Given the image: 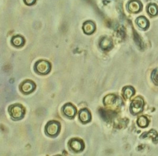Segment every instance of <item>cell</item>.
I'll list each match as a JSON object with an SVG mask.
<instances>
[{
  "label": "cell",
  "instance_id": "30bf717a",
  "mask_svg": "<svg viewBox=\"0 0 158 156\" xmlns=\"http://www.w3.org/2000/svg\"><path fill=\"white\" fill-rule=\"evenodd\" d=\"M128 9L130 12L133 13H137L141 10L142 4L139 1L136 0L131 1L128 4Z\"/></svg>",
  "mask_w": 158,
  "mask_h": 156
},
{
  "label": "cell",
  "instance_id": "52a82bcc",
  "mask_svg": "<svg viewBox=\"0 0 158 156\" xmlns=\"http://www.w3.org/2000/svg\"><path fill=\"white\" fill-rule=\"evenodd\" d=\"M121 99L114 94L107 95L104 97L103 100L104 105L107 107L112 108L113 106H118L119 102H121Z\"/></svg>",
  "mask_w": 158,
  "mask_h": 156
},
{
  "label": "cell",
  "instance_id": "d6986e66",
  "mask_svg": "<svg viewBox=\"0 0 158 156\" xmlns=\"http://www.w3.org/2000/svg\"><path fill=\"white\" fill-rule=\"evenodd\" d=\"M24 1L27 5H29V6L34 4L36 2V0H24Z\"/></svg>",
  "mask_w": 158,
  "mask_h": 156
},
{
  "label": "cell",
  "instance_id": "5b68a950",
  "mask_svg": "<svg viewBox=\"0 0 158 156\" xmlns=\"http://www.w3.org/2000/svg\"><path fill=\"white\" fill-rule=\"evenodd\" d=\"M35 70L40 75H47L51 70V65L49 62L41 60L36 63Z\"/></svg>",
  "mask_w": 158,
  "mask_h": 156
},
{
  "label": "cell",
  "instance_id": "277c9868",
  "mask_svg": "<svg viewBox=\"0 0 158 156\" xmlns=\"http://www.w3.org/2000/svg\"><path fill=\"white\" fill-rule=\"evenodd\" d=\"M143 99L140 96H137L133 100L130 104V113H133V115H137L138 113H140L143 109Z\"/></svg>",
  "mask_w": 158,
  "mask_h": 156
},
{
  "label": "cell",
  "instance_id": "8fae6325",
  "mask_svg": "<svg viewBox=\"0 0 158 156\" xmlns=\"http://www.w3.org/2000/svg\"><path fill=\"white\" fill-rule=\"evenodd\" d=\"M95 30V25L92 21H86L83 25V30L87 35L93 33Z\"/></svg>",
  "mask_w": 158,
  "mask_h": 156
},
{
  "label": "cell",
  "instance_id": "2e32d148",
  "mask_svg": "<svg viewBox=\"0 0 158 156\" xmlns=\"http://www.w3.org/2000/svg\"><path fill=\"white\" fill-rule=\"evenodd\" d=\"M137 124L140 127H146L149 124V121L146 117L141 116L137 120Z\"/></svg>",
  "mask_w": 158,
  "mask_h": 156
},
{
  "label": "cell",
  "instance_id": "ba28073f",
  "mask_svg": "<svg viewBox=\"0 0 158 156\" xmlns=\"http://www.w3.org/2000/svg\"><path fill=\"white\" fill-rule=\"evenodd\" d=\"M36 89L35 84L30 80L23 82L20 86V91L25 95H28L33 92Z\"/></svg>",
  "mask_w": 158,
  "mask_h": 156
},
{
  "label": "cell",
  "instance_id": "6da1fadb",
  "mask_svg": "<svg viewBox=\"0 0 158 156\" xmlns=\"http://www.w3.org/2000/svg\"><path fill=\"white\" fill-rule=\"evenodd\" d=\"M8 113L13 120H20L24 117L25 109L21 104H15L9 106Z\"/></svg>",
  "mask_w": 158,
  "mask_h": 156
},
{
  "label": "cell",
  "instance_id": "3957f363",
  "mask_svg": "<svg viewBox=\"0 0 158 156\" xmlns=\"http://www.w3.org/2000/svg\"><path fill=\"white\" fill-rule=\"evenodd\" d=\"M68 147L72 152L80 153L85 149V144L81 139L73 138L68 142Z\"/></svg>",
  "mask_w": 158,
  "mask_h": 156
},
{
  "label": "cell",
  "instance_id": "7a4b0ae2",
  "mask_svg": "<svg viewBox=\"0 0 158 156\" xmlns=\"http://www.w3.org/2000/svg\"><path fill=\"white\" fill-rule=\"evenodd\" d=\"M60 131V124L57 121H50L45 126L44 132L50 137H56Z\"/></svg>",
  "mask_w": 158,
  "mask_h": 156
},
{
  "label": "cell",
  "instance_id": "5bb4252c",
  "mask_svg": "<svg viewBox=\"0 0 158 156\" xmlns=\"http://www.w3.org/2000/svg\"><path fill=\"white\" fill-rule=\"evenodd\" d=\"M137 24L140 27L143 29H146L148 28L149 26V22L148 20L144 17H140L137 18L136 20Z\"/></svg>",
  "mask_w": 158,
  "mask_h": 156
},
{
  "label": "cell",
  "instance_id": "e0dca14e",
  "mask_svg": "<svg viewBox=\"0 0 158 156\" xmlns=\"http://www.w3.org/2000/svg\"><path fill=\"white\" fill-rule=\"evenodd\" d=\"M148 11L151 15H153V16L156 15L158 14V7L155 4H151L148 6Z\"/></svg>",
  "mask_w": 158,
  "mask_h": 156
},
{
  "label": "cell",
  "instance_id": "9c48e42d",
  "mask_svg": "<svg viewBox=\"0 0 158 156\" xmlns=\"http://www.w3.org/2000/svg\"><path fill=\"white\" fill-rule=\"evenodd\" d=\"M78 117H79V121L82 124H87L91 120V113L86 108L82 109L79 111Z\"/></svg>",
  "mask_w": 158,
  "mask_h": 156
},
{
  "label": "cell",
  "instance_id": "8992f818",
  "mask_svg": "<svg viewBox=\"0 0 158 156\" xmlns=\"http://www.w3.org/2000/svg\"><path fill=\"white\" fill-rule=\"evenodd\" d=\"M62 113L66 117L73 119L77 114V108L71 103H67L65 104L62 108Z\"/></svg>",
  "mask_w": 158,
  "mask_h": 156
},
{
  "label": "cell",
  "instance_id": "7c38bea8",
  "mask_svg": "<svg viewBox=\"0 0 158 156\" xmlns=\"http://www.w3.org/2000/svg\"><path fill=\"white\" fill-rule=\"evenodd\" d=\"M135 93L134 88L131 86H126L123 89V95L125 99L131 98Z\"/></svg>",
  "mask_w": 158,
  "mask_h": 156
},
{
  "label": "cell",
  "instance_id": "9a60e30c",
  "mask_svg": "<svg viewBox=\"0 0 158 156\" xmlns=\"http://www.w3.org/2000/svg\"><path fill=\"white\" fill-rule=\"evenodd\" d=\"M12 43L13 45L17 47H20L22 46L24 43V39L21 36H15L12 39Z\"/></svg>",
  "mask_w": 158,
  "mask_h": 156
},
{
  "label": "cell",
  "instance_id": "4fadbf2b",
  "mask_svg": "<svg viewBox=\"0 0 158 156\" xmlns=\"http://www.w3.org/2000/svg\"><path fill=\"white\" fill-rule=\"evenodd\" d=\"M100 47L103 50H107L110 49L112 46H113V43L111 40L108 38V37H104L101 40Z\"/></svg>",
  "mask_w": 158,
  "mask_h": 156
},
{
  "label": "cell",
  "instance_id": "ac0fdd59",
  "mask_svg": "<svg viewBox=\"0 0 158 156\" xmlns=\"http://www.w3.org/2000/svg\"><path fill=\"white\" fill-rule=\"evenodd\" d=\"M152 76L154 82L158 84V69H155L153 72Z\"/></svg>",
  "mask_w": 158,
  "mask_h": 156
},
{
  "label": "cell",
  "instance_id": "ffe728a7",
  "mask_svg": "<svg viewBox=\"0 0 158 156\" xmlns=\"http://www.w3.org/2000/svg\"><path fill=\"white\" fill-rule=\"evenodd\" d=\"M61 156V155H57V156Z\"/></svg>",
  "mask_w": 158,
  "mask_h": 156
}]
</instances>
